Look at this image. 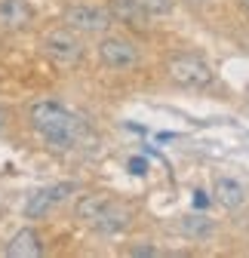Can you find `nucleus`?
<instances>
[{
    "instance_id": "f257e3e1",
    "label": "nucleus",
    "mask_w": 249,
    "mask_h": 258,
    "mask_svg": "<svg viewBox=\"0 0 249 258\" xmlns=\"http://www.w3.org/2000/svg\"><path fill=\"white\" fill-rule=\"evenodd\" d=\"M28 120H31V126H34V133L52 151H71V148H77L80 139H83V133H86L83 120L71 108H65L61 102H52V99L34 102L31 111H28Z\"/></svg>"
},
{
    "instance_id": "f03ea898",
    "label": "nucleus",
    "mask_w": 249,
    "mask_h": 258,
    "mask_svg": "<svg viewBox=\"0 0 249 258\" xmlns=\"http://www.w3.org/2000/svg\"><path fill=\"white\" fill-rule=\"evenodd\" d=\"M77 218L96 234L114 237V234H123L130 228L133 209L114 197H105V194H86V197L77 200Z\"/></svg>"
},
{
    "instance_id": "7ed1b4c3",
    "label": "nucleus",
    "mask_w": 249,
    "mask_h": 258,
    "mask_svg": "<svg viewBox=\"0 0 249 258\" xmlns=\"http://www.w3.org/2000/svg\"><path fill=\"white\" fill-rule=\"evenodd\" d=\"M43 55L55 64V68H74L83 58V40L77 37V31L61 25V28H49L43 34Z\"/></svg>"
},
{
    "instance_id": "20e7f679",
    "label": "nucleus",
    "mask_w": 249,
    "mask_h": 258,
    "mask_svg": "<svg viewBox=\"0 0 249 258\" xmlns=\"http://www.w3.org/2000/svg\"><path fill=\"white\" fill-rule=\"evenodd\" d=\"M166 74H169L172 83H178V86H184V89H203V86L212 83L209 64H206L200 55H191V52H175V55H169Z\"/></svg>"
},
{
    "instance_id": "39448f33",
    "label": "nucleus",
    "mask_w": 249,
    "mask_h": 258,
    "mask_svg": "<svg viewBox=\"0 0 249 258\" xmlns=\"http://www.w3.org/2000/svg\"><path fill=\"white\" fill-rule=\"evenodd\" d=\"M61 22L68 28H74L77 34H105L111 28V13L102 7H89V4H74L61 13Z\"/></svg>"
},
{
    "instance_id": "423d86ee",
    "label": "nucleus",
    "mask_w": 249,
    "mask_h": 258,
    "mask_svg": "<svg viewBox=\"0 0 249 258\" xmlns=\"http://www.w3.org/2000/svg\"><path fill=\"white\" fill-rule=\"evenodd\" d=\"M99 58L111 71H130L139 64V49L127 37H105L99 43Z\"/></svg>"
},
{
    "instance_id": "0eeeda50",
    "label": "nucleus",
    "mask_w": 249,
    "mask_h": 258,
    "mask_svg": "<svg viewBox=\"0 0 249 258\" xmlns=\"http://www.w3.org/2000/svg\"><path fill=\"white\" fill-rule=\"evenodd\" d=\"M68 194H74V184L71 181H61V184H52V187H43L37 194H31V200L25 206V215L28 218H43L49 209H55L61 200H68Z\"/></svg>"
},
{
    "instance_id": "6e6552de",
    "label": "nucleus",
    "mask_w": 249,
    "mask_h": 258,
    "mask_svg": "<svg viewBox=\"0 0 249 258\" xmlns=\"http://www.w3.org/2000/svg\"><path fill=\"white\" fill-rule=\"evenodd\" d=\"M34 22V10L28 0H0V28L4 31H25Z\"/></svg>"
},
{
    "instance_id": "1a4fd4ad",
    "label": "nucleus",
    "mask_w": 249,
    "mask_h": 258,
    "mask_svg": "<svg viewBox=\"0 0 249 258\" xmlns=\"http://www.w3.org/2000/svg\"><path fill=\"white\" fill-rule=\"evenodd\" d=\"M108 13H111V19L130 25V28H148V22H151V16L145 13L139 0H111Z\"/></svg>"
},
{
    "instance_id": "9d476101",
    "label": "nucleus",
    "mask_w": 249,
    "mask_h": 258,
    "mask_svg": "<svg viewBox=\"0 0 249 258\" xmlns=\"http://www.w3.org/2000/svg\"><path fill=\"white\" fill-rule=\"evenodd\" d=\"M40 252H43L40 237H37V231H31V228L19 231V234L10 240V246H7V255H10V258H37Z\"/></svg>"
},
{
    "instance_id": "9b49d317",
    "label": "nucleus",
    "mask_w": 249,
    "mask_h": 258,
    "mask_svg": "<svg viewBox=\"0 0 249 258\" xmlns=\"http://www.w3.org/2000/svg\"><path fill=\"white\" fill-rule=\"evenodd\" d=\"M212 194H215V200H219L225 209H237V206H243V200H246L243 184H240L237 178H219Z\"/></svg>"
},
{
    "instance_id": "f8f14e48",
    "label": "nucleus",
    "mask_w": 249,
    "mask_h": 258,
    "mask_svg": "<svg viewBox=\"0 0 249 258\" xmlns=\"http://www.w3.org/2000/svg\"><path fill=\"white\" fill-rule=\"evenodd\" d=\"M181 234H188V237H206L212 231V221L203 218V215H188V218H181Z\"/></svg>"
},
{
    "instance_id": "ddd939ff",
    "label": "nucleus",
    "mask_w": 249,
    "mask_h": 258,
    "mask_svg": "<svg viewBox=\"0 0 249 258\" xmlns=\"http://www.w3.org/2000/svg\"><path fill=\"white\" fill-rule=\"evenodd\" d=\"M139 4L145 7L148 16H166V13H172V4H175V0H139Z\"/></svg>"
},
{
    "instance_id": "4468645a",
    "label": "nucleus",
    "mask_w": 249,
    "mask_h": 258,
    "mask_svg": "<svg viewBox=\"0 0 249 258\" xmlns=\"http://www.w3.org/2000/svg\"><path fill=\"white\" fill-rule=\"evenodd\" d=\"M130 255L133 258H154V255H160V252L151 249V246H136V249H130Z\"/></svg>"
},
{
    "instance_id": "2eb2a0df",
    "label": "nucleus",
    "mask_w": 249,
    "mask_h": 258,
    "mask_svg": "<svg viewBox=\"0 0 249 258\" xmlns=\"http://www.w3.org/2000/svg\"><path fill=\"white\" fill-rule=\"evenodd\" d=\"M130 169H133L136 175H142V172H145V160H139V157H136V160H130Z\"/></svg>"
},
{
    "instance_id": "dca6fc26",
    "label": "nucleus",
    "mask_w": 249,
    "mask_h": 258,
    "mask_svg": "<svg viewBox=\"0 0 249 258\" xmlns=\"http://www.w3.org/2000/svg\"><path fill=\"white\" fill-rule=\"evenodd\" d=\"M4 126H7V111L0 108V133H4Z\"/></svg>"
},
{
    "instance_id": "f3484780",
    "label": "nucleus",
    "mask_w": 249,
    "mask_h": 258,
    "mask_svg": "<svg viewBox=\"0 0 249 258\" xmlns=\"http://www.w3.org/2000/svg\"><path fill=\"white\" fill-rule=\"evenodd\" d=\"M188 4H194V7H197V4H203V0H188Z\"/></svg>"
},
{
    "instance_id": "a211bd4d",
    "label": "nucleus",
    "mask_w": 249,
    "mask_h": 258,
    "mask_svg": "<svg viewBox=\"0 0 249 258\" xmlns=\"http://www.w3.org/2000/svg\"><path fill=\"white\" fill-rule=\"evenodd\" d=\"M243 4H246V10H249V0H243Z\"/></svg>"
}]
</instances>
